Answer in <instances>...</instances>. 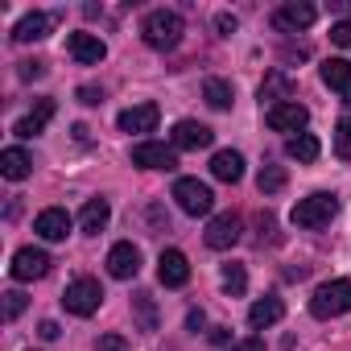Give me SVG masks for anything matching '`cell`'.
<instances>
[{
    "label": "cell",
    "mask_w": 351,
    "mask_h": 351,
    "mask_svg": "<svg viewBox=\"0 0 351 351\" xmlns=\"http://www.w3.org/2000/svg\"><path fill=\"white\" fill-rule=\"evenodd\" d=\"M173 199H178V207L186 211V215H211V207H215V195H211V186L207 182H199V178H178L173 182Z\"/></svg>",
    "instance_id": "cell-5"
},
{
    "label": "cell",
    "mask_w": 351,
    "mask_h": 351,
    "mask_svg": "<svg viewBox=\"0 0 351 351\" xmlns=\"http://www.w3.org/2000/svg\"><path fill=\"white\" fill-rule=\"evenodd\" d=\"M157 277H161L165 289H182V285L191 281V261H186V252L165 248V252L157 256Z\"/></svg>",
    "instance_id": "cell-10"
},
{
    "label": "cell",
    "mask_w": 351,
    "mask_h": 351,
    "mask_svg": "<svg viewBox=\"0 0 351 351\" xmlns=\"http://www.w3.org/2000/svg\"><path fill=\"white\" fill-rule=\"evenodd\" d=\"M203 240H207V248H215V252H223V248H232V244L240 240V215H232V211H223V215H215V219L207 223V232H203Z\"/></svg>",
    "instance_id": "cell-13"
},
{
    "label": "cell",
    "mask_w": 351,
    "mask_h": 351,
    "mask_svg": "<svg viewBox=\"0 0 351 351\" xmlns=\"http://www.w3.org/2000/svg\"><path fill=\"white\" fill-rule=\"evenodd\" d=\"M211 141H215V132L207 124H199V120H178V124H173V132H169V145L173 149H207Z\"/></svg>",
    "instance_id": "cell-14"
},
{
    "label": "cell",
    "mask_w": 351,
    "mask_h": 351,
    "mask_svg": "<svg viewBox=\"0 0 351 351\" xmlns=\"http://www.w3.org/2000/svg\"><path fill=\"white\" fill-rule=\"evenodd\" d=\"M99 302H104V289H99V281H91V277L71 281L66 293H62V306H66V314H75V318H91V314L99 310Z\"/></svg>",
    "instance_id": "cell-4"
},
{
    "label": "cell",
    "mask_w": 351,
    "mask_h": 351,
    "mask_svg": "<svg viewBox=\"0 0 351 351\" xmlns=\"http://www.w3.org/2000/svg\"><path fill=\"white\" fill-rule=\"evenodd\" d=\"M79 104H104V87H79Z\"/></svg>",
    "instance_id": "cell-36"
},
{
    "label": "cell",
    "mask_w": 351,
    "mask_h": 351,
    "mask_svg": "<svg viewBox=\"0 0 351 351\" xmlns=\"http://www.w3.org/2000/svg\"><path fill=\"white\" fill-rule=\"evenodd\" d=\"M211 173L219 182H240L244 178V157L236 153V149H219L215 157H211Z\"/></svg>",
    "instance_id": "cell-22"
},
{
    "label": "cell",
    "mask_w": 351,
    "mask_h": 351,
    "mask_svg": "<svg viewBox=\"0 0 351 351\" xmlns=\"http://www.w3.org/2000/svg\"><path fill=\"white\" fill-rule=\"evenodd\" d=\"M9 273H13V281H38V277L50 273V252L46 248H34V244L29 248H17Z\"/></svg>",
    "instance_id": "cell-7"
},
{
    "label": "cell",
    "mask_w": 351,
    "mask_h": 351,
    "mask_svg": "<svg viewBox=\"0 0 351 351\" xmlns=\"http://www.w3.org/2000/svg\"><path fill=\"white\" fill-rule=\"evenodd\" d=\"M285 153H289L293 161H318L322 145H318V136H314V132H298V136H289Z\"/></svg>",
    "instance_id": "cell-26"
},
{
    "label": "cell",
    "mask_w": 351,
    "mask_h": 351,
    "mask_svg": "<svg viewBox=\"0 0 351 351\" xmlns=\"http://www.w3.org/2000/svg\"><path fill=\"white\" fill-rule=\"evenodd\" d=\"M351 310V281L347 277H335V281H322L310 298V314L314 318H339Z\"/></svg>",
    "instance_id": "cell-2"
},
{
    "label": "cell",
    "mask_w": 351,
    "mask_h": 351,
    "mask_svg": "<svg viewBox=\"0 0 351 351\" xmlns=\"http://www.w3.org/2000/svg\"><path fill=\"white\" fill-rule=\"evenodd\" d=\"M157 120H161V112H157V104H132V108H124L120 112V132H153L157 128Z\"/></svg>",
    "instance_id": "cell-17"
},
{
    "label": "cell",
    "mask_w": 351,
    "mask_h": 351,
    "mask_svg": "<svg viewBox=\"0 0 351 351\" xmlns=\"http://www.w3.org/2000/svg\"><path fill=\"white\" fill-rule=\"evenodd\" d=\"M108 273H112L116 281H132V277L141 273V248H136L132 240L112 244V252H108Z\"/></svg>",
    "instance_id": "cell-11"
},
{
    "label": "cell",
    "mask_w": 351,
    "mask_h": 351,
    "mask_svg": "<svg viewBox=\"0 0 351 351\" xmlns=\"http://www.w3.org/2000/svg\"><path fill=\"white\" fill-rule=\"evenodd\" d=\"M335 215H339V199L326 195V191H318L310 199H298V207H293L289 219H293V228H326Z\"/></svg>",
    "instance_id": "cell-3"
},
{
    "label": "cell",
    "mask_w": 351,
    "mask_h": 351,
    "mask_svg": "<svg viewBox=\"0 0 351 351\" xmlns=\"http://www.w3.org/2000/svg\"><path fill=\"white\" fill-rule=\"evenodd\" d=\"M261 104H269V108H277V104H293V83H289L285 71H273V75L261 83Z\"/></svg>",
    "instance_id": "cell-21"
},
{
    "label": "cell",
    "mask_w": 351,
    "mask_h": 351,
    "mask_svg": "<svg viewBox=\"0 0 351 351\" xmlns=\"http://www.w3.org/2000/svg\"><path fill=\"white\" fill-rule=\"evenodd\" d=\"M132 314H136L141 330H157V306H153L149 293H132Z\"/></svg>",
    "instance_id": "cell-27"
},
{
    "label": "cell",
    "mask_w": 351,
    "mask_h": 351,
    "mask_svg": "<svg viewBox=\"0 0 351 351\" xmlns=\"http://www.w3.org/2000/svg\"><path fill=\"white\" fill-rule=\"evenodd\" d=\"M186 322H191V330H199V326H203L207 318H203V310H191V318H186Z\"/></svg>",
    "instance_id": "cell-39"
},
{
    "label": "cell",
    "mask_w": 351,
    "mask_h": 351,
    "mask_svg": "<svg viewBox=\"0 0 351 351\" xmlns=\"http://www.w3.org/2000/svg\"><path fill=\"white\" fill-rule=\"evenodd\" d=\"M330 42H335V46H343V50H351V17L330 25Z\"/></svg>",
    "instance_id": "cell-32"
},
{
    "label": "cell",
    "mask_w": 351,
    "mask_h": 351,
    "mask_svg": "<svg viewBox=\"0 0 351 351\" xmlns=\"http://www.w3.org/2000/svg\"><path fill=\"white\" fill-rule=\"evenodd\" d=\"M42 75H46V62H38V58L21 62V79H42Z\"/></svg>",
    "instance_id": "cell-35"
},
{
    "label": "cell",
    "mask_w": 351,
    "mask_h": 351,
    "mask_svg": "<svg viewBox=\"0 0 351 351\" xmlns=\"http://www.w3.org/2000/svg\"><path fill=\"white\" fill-rule=\"evenodd\" d=\"M38 335H42V339H58L62 330H58V322H54V318H46V322L38 326Z\"/></svg>",
    "instance_id": "cell-38"
},
{
    "label": "cell",
    "mask_w": 351,
    "mask_h": 351,
    "mask_svg": "<svg viewBox=\"0 0 351 351\" xmlns=\"http://www.w3.org/2000/svg\"><path fill=\"white\" fill-rule=\"evenodd\" d=\"M29 306V298L21 293V289H9L5 293V322H13V318H21V310Z\"/></svg>",
    "instance_id": "cell-31"
},
{
    "label": "cell",
    "mask_w": 351,
    "mask_h": 351,
    "mask_svg": "<svg viewBox=\"0 0 351 351\" xmlns=\"http://www.w3.org/2000/svg\"><path fill=\"white\" fill-rule=\"evenodd\" d=\"M203 99H207L215 112H228V108L236 104V91H232V83H228V79H215V75H211V79L203 83Z\"/></svg>",
    "instance_id": "cell-24"
},
{
    "label": "cell",
    "mask_w": 351,
    "mask_h": 351,
    "mask_svg": "<svg viewBox=\"0 0 351 351\" xmlns=\"http://www.w3.org/2000/svg\"><path fill=\"white\" fill-rule=\"evenodd\" d=\"M66 50H71V58L83 62V66H99V62L108 58V42H104L99 34H87V29L71 34V38H66Z\"/></svg>",
    "instance_id": "cell-9"
},
{
    "label": "cell",
    "mask_w": 351,
    "mask_h": 351,
    "mask_svg": "<svg viewBox=\"0 0 351 351\" xmlns=\"http://www.w3.org/2000/svg\"><path fill=\"white\" fill-rule=\"evenodd\" d=\"M228 351H265V343H261V339L252 335V339H240V343H232Z\"/></svg>",
    "instance_id": "cell-37"
},
{
    "label": "cell",
    "mask_w": 351,
    "mask_h": 351,
    "mask_svg": "<svg viewBox=\"0 0 351 351\" xmlns=\"http://www.w3.org/2000/svg\"><path fill=\"white\" fill-rule=\"evenodd\" d=\"M322 83L330 91H347L351 87V62L347 58H326L322 62Z\"/></svg>",
    "instance_id": "cell-25"
},
{
    "label": "cell",
    "mask_w": 351,
    "mask_h": 351,
    "mask_svg": "<svg viewBox=\"0 0 351 351\" xmlns=\"http://www.w3.org/2000/svg\"><path fill=\"white\" fill-rule=\"evenodd\" d=\"M34 232H38L46 244H58V240L71 236V215H66L62 207H46V211L34 219Z\"/></svg>",
    "instance_id": "cell-15"
},
{
    "label": "cell",
    "mask_w": 351,
    "mask_h": 351,
    "mask_svg": "<svg viewBox=\"0 0 351 351\" xmlns=\"http://www.w3.org/2000/svg\"><path fill=\"white\" fill-rule=\"evenodd\" d=\"M335 153H339L343 161H351V116H343V120L335 124Z\"/></svg>",
    "instance_id": "cell-30"
},
{
    "label": "cell",
    "mask_w": 351,
    "mask_h": 351,
    "mask_svg": "<svg viewBox=\"0 0 351 351\" xmlns=\"http://www.w3.org/2000/svg\"><path fill=\"white\" fill-rule=\"evenodd\" d=\"M223 289L232 293V298H240L244 289H248V273H244V265H223Z\"/></svg>",
    "instance_id": "cell-29"
},
{
    "label": "cell",
    "mask_w": 351,
    "mask_h": 351,
    "mask_svg": "<svg viewBox=\"0 0 351 351\" xmlns=\"http://www.w3.org/2000/svg\"><path fill=\"white\" fill-rule=\"evenodd\" d=\"M50 29H54V13H25L17 25H13V42H42V38H50Z\"/></svg>",
    "instance_id": "cell-16"
},
{
    "label": "cell",
    "mask_w": 351,
    "mask_h": 351,
    "mask_svg": "<svg viewBox=\"0 0 351 351\" xmlns=\"http://www.w3.org/2000/svg\"><path fill=\"white\" fill-rule=\"evenodd\" d=\"M186 25H182V13H173V9H153L145 21H141V38L149 50H173L182 42Z\"/></svg>",
    "instance_id": "cell-1"
},
{
    "label": "cell",
    "mask_w": 351,
    "mask_h": 351,
    "mask_svg": "<svg viewBox=\"0 0 351 351\" xmlns=\"http://www.w3.org/2000/svg\"><path fill=\"white\" fill-rule=\"evenodd\" d=\"M236 25H240V21H236L232 13H219V17H215V29H219L223 38H232V34H236Z\"/></svg>",
    "instance_id": "cell-34"
},
{
    "label": "cell",
    "mask_w": 351,
    "mask_h": 351,
    "mask_svg": "<svg viewBox=\"0 0 351 351\" xmlns=\"http://www.w3.org/2000/svg\"><path fill=\"white\" fill-rule=\"evenodd\" d=\"M314 21H318V9L306 5V0H289V5H281V9L273 13V29H281V34H302V29H310Z\"/></svg>",
    "instance_id": "cell-8"
},
{
    "label": "cell",
    "mask_w": 351,
    "mask_h": 351,
    "mask_svg": "<svg viewBox=\"0 0 351 351\" xmlns=\"http://www.w3.org/2000/svg\"><path fill=\"white\" fill-rule=\"evenodd\" d=\"M50 120H54V99H38V108H34V112H25V116L13 124V132H17L21 141H29V136H42Z\"/></svg>",
    "instance_id": "cell-19"
},
{
    "label": "cell",
    "mask_w": 351,
    "mask_h": 351,
    "mask_svg": "<svg viewBox=\"0 0 351 351\" xmlns=\"http://www.w3.org/2000/svg\"><path fill=\"white\" fill-rule=\"evenodd\" d=\"M95 351H128V343H124L120 335H99V343H95Z\"/></svg>",
    "instance_id": "cell-33"
},
{
    "label": "cell",
    "mask_w": 351,
    "mask_h": 351,
    "mask_svg": "<svg viewBox=\"0 0 351 351\" xmlns=\"http://www.w3.org/2000/svg\"><path fill=\"white\" fill-rule=\"evenodd\" d=\"M265 120H269V128L273 132H302L306 128V120H310V112H306V104H277V108H269L265 112Z\"/></svg>",
    "instance_id": "cell-12"
},
{
    "label": "cell",
    "mask_w": 351,
    "mask_h": 351,
    "mask_svg": "<svg viewBox=\"0 0 351 351\" xmlns=\"http://www.w3.org/2000/svg\"><path fill=\"white\" fill-rule=\"evenodd\" d=\"M108 219H112V203H108V199H87L83 211H79V228H83V236H99V232L108 228Z\"/></svg>",
    "instance_id": "cell-20"
},
{
    "label": "cell",
    "mask_w": 351,
    "mask_h": 351,
    "mask_svg": "<svg viewBox=\"0 0 351 351\" xmlns=\"http://www.w3.org/2000/svg\"><path fill=\"white\" fill-rule=\"evenodd\" d=\"M0 173H5L9 182H25L29 173H34V157H29L21 145H9V149H0Z\"/></svg>",
    "instance_id": "cell-18"
},
{
    "label": "cell",
    "mask_w": 351,
    "mask_h": 351,
    "mask_svg": "<svg viewBox=\"0 0 351 351\" xmlns=\"http://www.w3.org/2000/svg\"><path fill=\"white\" fill-rule=\"evenodd\" d=\"M343 104H347V108H351V87H347V91H343Z\"/></svg>",
    "instance_id": "cell-40"
},
{
    "label": "cell",
    "mask_w": 351,
    "mask_h": 351,
    "mask_svg": "<svg viewBox=\"0 0 351 351\" xmlns=\"http://www.w3.org/2000/svg\"><path fill=\"white\" fill-rule=\"evenodd\" d=\"M132 165L141 169H178V149L173 145H161V141H141L132 145Z\"/></svg>",
    "instance_id": "cell-6"
},
{
    "label": "cell",
    "mask_w": 351,
    "mask_h": 351,
    "mask_svg": "<svg viewBox=\"0 0 351 351\" xmlns=\"http://www.w3.org/2000/svg\"><path fill=\"white\" fill-rule=\"evenodd\" d=\"M256 186H261V195H281L285 191V169L281 165H265L256 173Z\"/></svg>",
    "instance_id": "cell-28"
},
{
    "label": "cell",
    "mask_w": 351,
    "mask_h": 351,
    "mask_svg": "<svg viewBox=\"0 0 351 351\" xmlns=\"http://www.w3.org/2000/svg\"><path fill=\"white\" fill-rule=\"evenodd\" d=\"M285 318V302L281 298H261V302H252V310H248V322L256 326V330H265V326H273V322H281Z\"/></svg>",
    "instance_id": "cell-23"
}]
</instances>
